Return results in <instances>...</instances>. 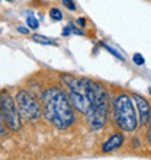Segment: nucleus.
I'll use <instances>...</instances> for the list:
<instances>
[{
  "label": "nucleus",
  "mask_w": 151,
  "mask_h": 160,
  "mask_svg": "<svg viewBox=\"0 0 151 160\" xmlns=\"http://www.w3.org/2000/svg\"><path fill=\"white\" fill-rule=\"evenodd\" d=\"M63 4L70 10H76V4L73 0H63Z\"/></svg>",
  "instance_id": "14"
},
{
  "label": "nucleus",
  "mask_w": 151,
  "mask_h": 160,
  "mask_svg": "<svg viewBox=\"0 0 151 160\" xmlns=\"http://www.w3.org/2000/svg\"><path fill=\"white\" fill-rule=\"evenodd\" d=\"M0 108H2V112H3L4 121L7 124V128L13 132H17L21 130L22 122H21V117H19V111H17V106L13 101V98L7 93H3L0 96Z\"/></svg>",
  "instance_id": "5"
},
{
  "label": "nucleus",
  "mask_w": 151,
  "mask_h": 160,
  "mask_svg": "<svg viewBox=\"0 0 151 160\" xmlns=\"http://www.w3.org/2000/svg\"><path fill=\"white\" fill-rule=\"evenodd\" d=\"M17 31H19L21 34H29V29H28V28H23V26H17Z\"/></svg>",
  "instance_id": "17"
},
{
  "label": "nucleus",
  "mask_w": 151,
  "mask_h": 160,
  "mask_svg": "<svg viewBox=\"0 0 151 160\" xmlns=\"http://www.w3.org/2000/svg\"><path fill=\"white\" fill-rule=\"evenodd\" d=\"M105 47H106V50L109 51L110 54H113V55H115V57H116V58L122 60V61H124V60H125V58H124V55H122V54H119V52H118V51L115 50V48H112V47H108V45H105Z\"/></svg>",
  "instance_id": "13"
},
{
  "label": "nucleus",
  "mask_w": 151,
  "mask_h": 160,
  "mask_svg": "<svg viewBox=\"0 0 151 160\" xmlns=\"http://www.w3.org/2000/svg\"><path fill=\"white\" fill-rule=\"evenodd\" d=\"M125 141V137L122 132H115L113 135H110V138H108L102 146V152L103 153H110L113 150L119 148Z\"/></svg>",
  "instance_id": "7"
},
{
  "label": "nucleus",
  "mask_w": 151,
  "mask_h": 160,
  "mask_svg": "<svg viewBox=\"0 0 151 160\" xmlns=\"http://www.w3.org/2000/svg\"><path fill=\"white\" fill-rule=\"evenodd\" d=\"M68 26H70V31H71L73 34H76V35H84L83 31H80L79 28H76L74 25H68Z\"/></svg>",
  "instance_id": "16"
},
{
  "label": "nucleus",
  "mask_w": 151,
  "mask_h": 160,
  "mask_svg": "<svg viewBox=\"0 0 151 160\" xmlns=\"http://www.w3.org/2000/svg\"><path fill=\"white\" fill-rule=\"evenodd\" d=\"M7 2H10V0H7Z\"/></svg>",
  "instance_id": "21"
},
{
  "label": "nucleus",
  "mask_w": 151,
  "mask_h": 160,
  "mask_svg": "<svg viewBox=\"0 0 151 160\" xmlns=\"http://www.w3.org/2000/svg\"><path fill=\"white\" fill-rule=\"evenodd\" d=\"M112 106L115 125L121 131L134 132L138 128V112L134 105V99L126 93H121L113 99Z\"/></svg>",
  "instance_id": "2"
},
{
  "label": "nucleus",
  "mask_w": 151,
  "mask_h": 160,
  "mask_svg": "<svg viewBox=\"0 0 151 160\" xmlns=\"http://www.w3.org/2000/svg\"><path fill=\"white\" fill-rule=\"evenodd\" d=\"M26 22H28V26H29L31 29H37L38 26H39V23H38V21L35 19L32 15H29V16L26 18Z\"/></svg>",
  "instance_id": "11"
},
{
  "label": "nucleus",
  "mask_w": 151,
  "mask_h": 160,
  "mask_svg": "<svg viewBox=\"0 0 151 160\" xmlns=\"http://www.w3.org/2000/svg\"><path fill=\"white\" fill-rule=\"evenodd\" d=\"M70 34H71V31H70V26H66V28L63 29V35H64V37H68Z\"/></svg>",
  "instance_id": "18"
},
{
  "label": "nucleus",
  "mask_w": 151,
  "mask_h": 160,
  "mask_svg": "<svg viewBox=\"0 0 151 160\" xmlns=\"http://www.w3.org/2000/svg\"><path fill=\"white\" fill-rule=\"evenodd\" d=\"M132 60H134V63L137 64V66H143V64L145 63V58H144L143 54H139V52H135V54L132 55Z\"/></svg>",
  "instance_id": "12"
},
{
  "label": "nucleus",
  "mask_w": 151,
  "mask_h": 160,
  "mask_svg": "<svg viewBox=\"0 0 151 160\" xmlns=\"http://www.w3.org/2000/svg\"><path fill=\"white\" fill-rule=\"evenodd\" d=\"M44 105V115L60 130H66L76 122V115L68 96L58 88H50L41 96Z\"/></svg>",
  "instance_id": "1"
},
{
  "label": "nucleus",
  "mask_w": 151,
  "mask_h": 160,
  "mask_svg": "<svg viewBox=\"0 0 151 160\" xmlns=\"http://www.w3.org/2000/svg\"><path fill=\"white\" fill-rule=\"evenodd\" d=\"M7 124L4 121V117H3V112H2V108H0V135H6L7 134Z\"/></svg>",
  "instance_id": "10"
},
{
  "label": "nucleus",
  "mask_w": 151,
  "mask_h": 160,
  "mask_svg": "<svg viewBox=\"0 0 151 160\" xmlns=\"http://www.w3.org/2000/svg\"><path fill=\"white\" fill-rule=\"evenodd\" d=\"M148 93H150V95H151V88H150V89H148Z\"/></svg>",
  "instance_id": "20"
},
{
  "label": "nucleus",
  "mask_w": 151,
  "mask_h": 160,
  "mask_svg": "<svg viewBox=\"0 0 151 160\" xmlns=\"http://www.w3.org/2000/svg\"><path fill=\"white\" fill-rule=\"evenodd\" d=\"M50 18L52 19V21H61V19H63V13H61L60 9L52 8L50 10Z\"/></svg>",
  "instance_id": "9"
},
{
  "label": "nucleus",
  "mask_w": 151,
  "mask_h": 160,
  "mask_svg": "<svg viewBox=\"0 0 151 160\" xmlns=\"http://www.w3.org/2000/svg\"><path fill=\"white\" fill-rule=\"evenodd\" d=\"M16 106L25 119H37L41 117V105L28 90H19L16 95Z\"/></svg>",
  "instance_id": "4"
},
{
  "label": "nucleus",
  "mask_w": 151,
  "mask_h": 160,
  "mask_svg": "<svg viewBox=\"0 0 151 160\" xmlns=\"http://www.w3.org/2000/svg\"><path fill=\"white\" fill-rule=\"evenodd\" d=\"M131 98L134 99L135 106H137V112H138V125H145L148 121V117H150V112H151L150 102H148L145 98L139 96V95H132Z\"/></svg>",
  "instance_id": "6"
},
{
  "label": "nucleus",
  "mask_w": 151,
  "mask_h": 160,
  "mask_svg": "<svg viewBox=\"0 0 151 160\" xmlns=\"http://www.w3.org/2000/svg\"><path fill=\"white\" fill-rule=\"evenodd\" d=\"M147 124H148V132H147V141L151 144V112H150V117H148V121H147Z\"/></svg>",
  "instance_id": "15"
},
{
  "label": "nucleus",
  "mask_w": 151,
  "mask_h": 160,
  "mask_svg": "<svg viewBox=\"0 0 151 160\" xmlns=\"http://www.w3.org/2000/svg\"><path fill=\"white\" fill-rule=\"evenodd\" d=\"M32 41L44 44V45H52V44H55V41L52 38H48V37H44V35H39V34L32 35Z\"/></svg>",
  "instance_id": "8"
},
{
  "label": "nucleus",
  "mask_w": 151,
  "mask_h": 160,
  "mask_svg": "<svg viewBox=\"0 0 151 160\" xmlns=\"http://www.w3.org/2000/svg\"><path fill=\"white\" fill-rule=\"evenodd\" d=\"M108 114H109V102H108V93L103 89L102 92L97 93V96L90 103V108L84 114L89 128L92 131L102 130L108 121Z\"/></svg>",
  "instance_id": "3"
},
{
  "label": "nucleus",
  "mask_w": 151,
  "mask_h": 160,
  "mask_svg": "<svg viewBox=\"0 0 151 160\" xmlns=\"http://www.w3.org/2000/svg\"><path fill=\"white\" fill-rule=\"evenodd\" d=\"M79 23H80V26H86V21L84 19H79Z\"/></svg>",
  "instance_id": "19"
}]
</instances>
